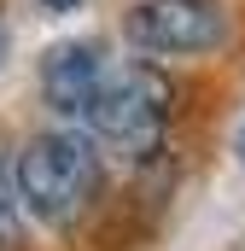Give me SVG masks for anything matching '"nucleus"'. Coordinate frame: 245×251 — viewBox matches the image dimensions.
I'll use <instances>...</instances> for the list:
<instances>
[{"mask_svg": "<svg viewBox=\"0 0 245 251\" xmlns=\"http://www.w3.org/2000/svg\"><path fill=\"white\" fill-rule=\"evenodd\" d=\"M175 100H181V88H175V76H170V64L158 59H117L111 70V82H105V94L94 100V111H88V134L122 158V164H152V158H164V146H170V128H175Z\"/></svg>", "mask_w": 245, "mask_h": 251, "instance_id": "f03ea898", "label": "nucleus"}, {"mask_svg": "<svg viewBox=\"0 0 245 251\" xmlns=\"http://www.w3.org/2000/svg\"><path fill=\"white\" fill-rule=\"evenodd\" d=\"M122 41L158 64L210 59L234 41V12L228 0H134L122 12Z\"/></svg>", "mask_w": 245, "mask_h": 251, "instance_id": "7ed1b4c3", "label": "nucleus"}, {"mask_svg": "<svg viewBox=\"0 0 245 251\" xmlns=\"http://www.w3.org/2000/svg\"><path fill=\"white\" fill-rule=\"evenodd\" d=\"M111 41L105 35H70V41H53L41 64H35V88H41V105L53 111V123H88L94 100L105 94L111 82Z\"/></svg>", "mask_w": 245, "mask_h": 251, "instance_id": "20e7f679", "label": "nucleus"}, {"mask_svg": "<svg viewBox=\"0 0 245 251\" xmlns=\"http://www.w3.org/2000/svg\"><path fill=\"white\" fill-rule=\"evenodd\" d=\"M234 164L245 170V123H240V134H234Z\"/></svg>", "mask_w": 245, "mask_h": 251, "instance_id": "6e6552de", "label": "nucleus"}, {"mask_svg": "<svg viewBox=\"0 0 245 251\" xmlns=\"http://www.w3.org/2000/svg\"><path fill=\"white\" fill-rule=\"evenodd\" d=\"M24 199H18V152L0 140V251L24 246Z\"/></svg>", "mask_w": 245, "mask_h": 251, "instance_id": "39448f33", "label": "nucleus"}, {"mask_svg": "<svg viewBox=\"0 0 245 251\" xmlns=\"http://www.w3.org/2000/svg\"><path fill=\"white\" fill-rule=\"evenodd\" d=\"M35 6H41L47 18H70V12H82L88 0H35Z\"/></svg>", "mask_w": 245, "mask_h": 251, "instance_id": "423d86ee", "label": "nucleus"}, {"mask_svg": "<svg viewBox=\"0 0 245 251\" xmlns=\"http://www.w3.org/2000/svg\"><path fill=\"white\" fill-rule=\"evenodd\" d=\"M6 59H12V24H6V6H0V70H6Z\"/></svg>", "mask_w": 245, "mask_h": 251, "instance_id": "0eeeda50", "label": "nucleus"}, {"mask_svg": "<svg viewBox=\"0 0 245 251\" xmlns=\"http://www.w3.org/2000/svg\"><path fill=\"white\" fill-rule=\"evenodd\" d=\"M18 199L35 228L70 234L105 199V146L82 123L35 128L18 146Z\"/></svg>", "mask_w": 245, "mask_h": 251, "instance_id": "f257e3e1", "label": "nucleus"}]
</instances>
